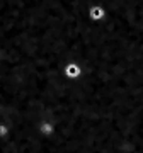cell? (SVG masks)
<instances>
[{"instance_id":"obj_1","label":"cell","mask_w":143,"mask_h":153,"mask_svg":"<svg viewBox=\"0 0 143 153\" xmlns=\"http://www.w3.org/2000/svg\"><path fill=\"white\" fill-rule=\"evenodd\" d=\"M63 75L68 78V80H78L80 76H82V68L78 66V63L75 61H68L65 66H63Z\"/></svg>"},{"instance_id":"obj_2","label":"cell","mask_w":143,"mask_h":153,"mask_svg":"<svg viewBox=\"0 0 143 153\" xmlns=\"http://www.w3.org/2000/svg\"><path fill=\"white\" fill-rule=\"evenodd\" d=\"M87 16L90 21H95V22L104 21L106 19V7L101 5V4H92V5L89 7Z\"/></svg>"},{"instance_id":"obj_3","label":"cell","mask_w":143,"mask_h":153,"mask_svg":"<svg viewBox=\"0 0 143 153\" xmlns=\"http://www.w3.org/2000/svg\"><path fill=\"white\" fill-rule=\"evenodd\" d=\"M38 131H39V134H41L44 140H48V138H51L53 134H55V124H53L51 121L44 119V121H41V123L38 124Z\"/></svg>"}]
</instances>
